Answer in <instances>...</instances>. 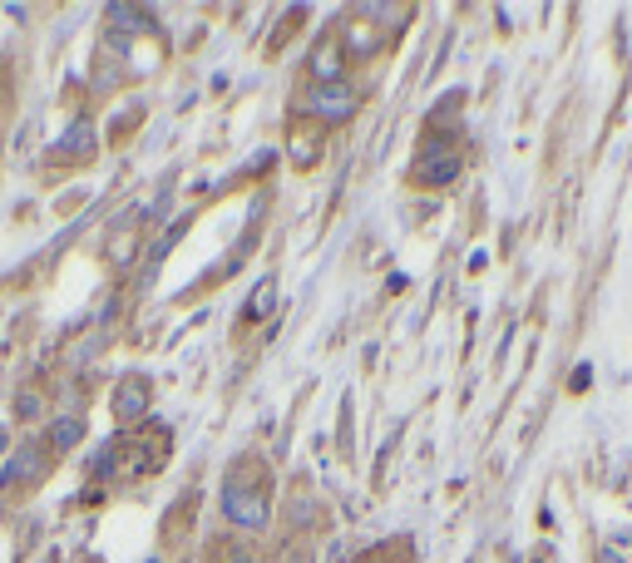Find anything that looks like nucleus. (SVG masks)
Listing matches in <instances>:
<instances>
[{
    "label": "nucleus",
    "instance_id": "6e6552de",
    "mask_svg": "<svg viewBox=\"0 0 632 563\" xmlns=\"http://www.w3.org/2000/svg\"><path fill=\"white\" fill-rule=\"evenodd\" d=\"M272 292H276V282H262L252 292V302H247V316H267V306H272Z\"/></svg>",
    "mask_w": 632,
    "mask_h": 563
},
{
    "label": "nucleus",
    "instance_id": "20e7f679",
    "mask_svg": "<svg viewBox=\"0 0 632 563\" xmlns=\"http://www.w3.org/2000/svg\"><path fill=\"white\" fill-rule=\"evenodd\" d=\"M312 79L316 85H336V79H346V40L341 35H326L321 45L312 49Z\"/></svg>",
    "mask_w": 632,
    "mask_h": 563
},
{
    "label": "nucleus",
    "instance_id": "f257e3e1",
    "mask_svg": "<svg viewBox=\"0 0 632 563\" xmlns=\"http://www.w3.org/2000/svg\"><path fill=\"white\" fill-rule=\"evenodd\" d=\"M223 514L237 529H262V523L272 519V484H267V470L257 454H247V460H237L233 470H227Z\"/></svg>",
    "mask_w": 632,
    "mask_h": 563
},
{
    "label": "nucleus",
    "instance_id": "7ed1b4c3",
    "mask_svg": "<svg viewBox=\"0 0 632 563\" xmlns=\"http://www.w3.org/2000/svg\"><path fill=\"white\" fill-rule=\"evenodd\" d=\"M148 405H154V385H148V375H124V381L114 385L109 410H114L119 425H138V420H148Z\"/></svg>",
    "mask_w": 632,
    "mask_h": 563
},
{
    "label": "nucleus",
    "instance_id": "1a4fd4ad",
    "mask_svg": "<svg viewBox=\"0 0 632 563\" xmlns=\"http://www.w3.org/2000/svg\"><path fill=\"white\" fill-rule=\"evenodd\" d=\"M217 563H262V559H257V553H247V549H227Z\"/></svg>",
    "mask_w": 632,
    "mask_h": 563
},
{
    "label": "nucleus",
    "instance_id": "0eeeda50",
    "mask_svg": "<svg viewBox=\"0 0 632 563\" xmlns=\"http://www.w3.org/2000/svg\"><path fill=\"white\" fill-rule=\"evenodd\" d=\"M316 158H321V134H292V164L312 168Z\"/></svg>",
    "mask_w": 632,
    "mask_h": 563
},
{
    "label": "nucleus",
    "instance_id": "39448f33",
    "mask_svg": "<svg viewBox=\"0 0 632 563\" xmlns=\"http://www.w3.org/2000/svg\"><path fill=\"white\" fill-rule=\"evenodd\" d=\"M45 450H40V440H25L15 450V460L5 464V470H0V484H10V489H15V484H35L40 474H45Z\"/></svg>",
    "mask_w": 632,
    "mask_h": 563
},
{
    "label": "nucleus",
    "instance_id": "f03ea898",
    "mask_svg": "<svg viewBox=\"0 0 632 563\" xmlns=\"http://www.w3.org/2000/svg\"><path fill=\"white\" fill-rule=\"evenodd\" d=\"M302 109L316 124H346V119L361 114V89L351 79H336V85H312L302 99Z\"/></svg>",
    "mask_w": 632,
    "mask_h": 563
},
{
    "label": "nucleus",
    "instance_id": "423d86ee",
    "mask_svg": "<svg viewBox=\"0 0 632 563\" xmlns=\"http://www.w3.org/2000/svg\"><path fill=\"white\" fill-rule=\"evenodd\" d=\"M79 435H84V420H79V415H55V425H49V450L69 454L79 444Z\"/></svg>",
    "mask_w": 632,
    "mask_h": 563
},
{
    "label": "nucleus",
    "instance_id": "9d476101",
    "mask_svg": "<svg viewBox=\"0 0 632 563\" xmlns=\"http://www.w3.org/2000/svg\"><path fill=\"white\" fill-rule=\"evenodd\" d=\"M361 563H381V559H361Z\"/></svg>",
    "mask_w": 632,
    "mask_h": 563
}]
</instances>
